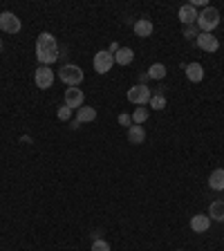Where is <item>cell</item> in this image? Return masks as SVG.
Returning a JSON list of instances; mask_svg holds the SVG:
<instances>
[{
  "label": "cell",
  "mask_w": 224,
  "mask_h": 251,
  "mask_svg": "<svg viewBox=\"0 0 224 251\" xmlns=\"http://www.w3.org/2000/svg\"><path fill=\"white\" fill-rule=\"evenodd\" d=\"M59 43H56V38L52 36L49 32H41L36 38V59L41 65H52L54 61L59 59Z\"/></svg>",
  "instance_id": "cell-1"
},
{
  "label": "cell",
  "mask_w": 224,
  "mask_h": 251,
  "mask_svg": "<svg viewBox=\"0 0 224 251\" xmlns=\"http://www.w3.org/2000/svg\"><path fill=\"white\" fill-rule=\"evenodd\" d=\"M198 29L200 32H206L211 34L215 29V27L220 25V11L215 9V7H204L202 14H198Z\"/></svg>",
  "instance_id": "cell-2"
},
{
  "label": "cell",
  "mask_w": 224,
  "mask_h": 251,
  "mask_svg": "<svg viewBox=\"0 0 224 251\" xmlns=\"http://www.w3.org/2000/svg\"><path fill=\"white\" fill-rule=\"evenodd\" d=\"M59 79L63 83H67L69 88H79V83L83 81V69L79 65H72V63H65L63 68L59 69Z\"/></svg>",
  "instance_id": "cell-3"
},
{
  "label": "cell",
  "mask_w": 224,
  "mask_h": 251,
  "mask_svg": "<svg viewBox=\"0 0 224 251\" xmlns=\"http://www.w3.org/2000/svg\"><path fill=\"white\" fill-rule=\"evenodd\" d=\"M126 96H128V101L134 103V106H146V103L150 101L153 92H150V88L146 86V83H137V86H133L126 92Z\"/></svg>",
  "instance_id": "cell-4"
},
{
  "label": "cell",
  "mask_w": 224,
  "mask_h": 251,
  "mask_svg": "<svg viewBox=\"0 0 224 251\" xmlns=\"http://www.w3.org/2000/svg\"><path fill=\"white\" fill-rule=\"evenodd\" d=\"M114 65V54H110L108 49H101V52L94 54V72L96 74H108Z\"/></svg>",
  "instance_id": "cell-5"
},
{
  "label": "cell",
  "mask_w": 224,
  "mask_h": 251,
  "mask_svg": "<svg viewBox=\"0 0 224 251\" xmlns=\"http://www.w3.org/2000/svg\"><path fill=\"white\" fill-rule=\"evenodd\" d=\"M21 18L14 14V11H2L0 14V29L5 34H18L21 32Z\"/></svg>",
  "instance_id": "cell-6"
},
{
  "label": "cell",
  "mask_w": 224,
  "mask_h": 251,
  "mask_svg": "<svg viewBox=\"0 0 224 251\" xmlns=\"http://www.w3.org/2000/svg\"><path fill=\"white\" fill-rule=\"evenodd\" d=\"M34 83H36L41 90H47L54 83V69L47 68V65H38L36 74H34Z\"/></svg>",
  "instance_id": "cell-7"
},
{
  "label": "cell",
  "mask_w": 224,
  "mask_h": 251,
  "mask_svg": "<svg viewBox=\"0 0 224 251\" xmlns=\"http://www.w3.org/2000/svg\"><path fill=\"white\" fill-rule=\"evenodd\" d=\"M195 43H198L200 49H204V52H208V54H213L220 49V41L213 34H206V32H200L198 38H195Z\"/></svg>",
  "instance_id": "cell-8"
},
{
  "label": "cell",
  "mask_w": 224,
  "mask_h": 251,
  "mask_svg": "<svg viewBox=\"0 0 224 251\" xmlns=\"http://www.w3.org/2000/svg\"><path fill=\"white\" fill-rule=\"evenodd\" d=\"M83 101H86V94H83V90H79V88H67L65 90V106L69 108V110H79V108H83Z\"/></svg>",
  "instance_id": "cell-9"
},
{
  "label": "cell",
  "mask_w": 224,
  "mask_h": 251,
  "mask_svg": "<svg viewBox=\"0 0 224 251\" xmlns=\"http://www.w3.org/2000/svg\"><path fill=\"white\" fill-rule=\"evenodd\" d=\"M179 21H181V25H186V27H191V25H195L198 23V9L193 5H184V7H179Z\"/></svg>",
  "instance_id": "cell-10"
},
{
  "label": "cell",
  "mask_w": 224,
  "mask_h": 251,
  "mask_svg": "<svg viewBox=\"0 0 224 251\" xmlns=\"http://www.w3.org/2000/svg\"><path fill=\"white\" fill-rule=\"evenodd\" d=\"M208 227H211V218L208 215H193L191 218V229H193V233H206L208 231Z\"/></svg>",
  "instance_id": "cell-11"
},
{
  "label": "cell",
  "mask_w": 224,
  "mask_h": 251,
  "mask_svg": "<svg viewBox=\"0 0 224 251\" xmlns=\"http://www.w3.org/2000/svg\"><path fill=\"white\" fill-rule=\"evenodd\" d=\"M184 72H186V79L191 81V83H200V81L204 79L202 63H188L186 68H184Z\"/></svg>",
  "instance_id": "cell-12"
},
{
  "label": "cell",
  "mask_w": 224,
  "mask_h": 251,
  "mask_svg": "<svg viewBox=\"0 0 224 251\" xmlns=\"http://www.w3.org/2000/svg\"><path fill=\"white\" fill-rule=\"evenodd\" d=\"M128 141H130V144H134V146L144 144V141H146V130H144V126H139V123L130 126V128H128Z\"/></svg>",
  "instance_id": "cell-13"
},
{
  "label": "cell",
  "mask_w": 224,
  "mask_h": 251,
  "mask_svg": "<svg viewBox=\"0 0 224 251\" xmlns=\"http://www.w3.org/2000/svg\"><path fill=\"white\" fill-rule=\"evenodd\" d=\"M134 34H137L139 38H148L150 34H153V23H150L148 18H139V21L134 23Z\"/></svg>",
  "instance_id": "cell-14"
},
{
  "label": "cell",
  "mask_w": 224,
  "mask_h": 251,
  "mask_svg": "<svg viewBox=\"0 0 224 251\" xmlns=\"http://www.w3.org/2000/svg\"><path fill=\"white\" fill-rule=\"evenodd\" d=\"M208 186L213 191H224V168H215L208 177Z\"/></svg>",
  "instance_id": "cell-15"
},
{
  "label": "cell",
  "mask_w": 224,
  "mask_h": 251,
  "mask_svg": "<svg viewBox=\"0 0 224 251\" xmlns=\"http://www.w3.org/2000/svg\"><path fill=\"white\" fill-rule=\"evenodd\" d=\"M208 218L215 220V222H224V202L222 200H215L208 206Z\"/></svg>",
  "instance_id": "cell-16"
},
{
  "label": "cell",
  "mask_w": 224,
  "mask_h": 251,
  "mask_svg": "<svg viewBox=\"0 0 224 251\" xmlns=\"http://www.w3.org/2000/svg\"><path fill=\"white\" fill-rule=\"evenodd\" d=\"M94 119H96V108L83 106L76 110V121L79 123H88V121H94Z\"/></svg>",
  "instance_id": "cell-17"
},
{
  "label": "cell",
  "mask_w": 224,
  "mask_h": 251,
  "mask_svg": "<svg viewBox=\"0 0 224 251\" xmlns=\"http://www.w3.org/2000/svg\"><path fill=\"white\" fill-rule=\"evenodd\" d=\"M134 59V52L130 47H121L117 54H114V63L117 65H130Z\"/></svg>",
  "instance_id": "cell-18"
},
{
  "label": "cell",
  "mask_w": 224,
  "mask_h": 251,
  "mask_svg": "<svg viewBox=\"0 0 224 251\" xmlns=\"http://www.w3.org/2000/svg\"><path fill=\"white\" fill-rule=\"evenodd\" d=\"M166 76V65L164 63H153L148 68V79H155V81H161Z\"/></svg>",
  "instance_id": "cell-19"
},
{
  "label": "cell",
  "mask_w": 224,
  "mask_h": 251,
  "mask_svg": "<svg viewBox=\"0 0 224 251\" xmlns=\"http://www.w3.org/2000/svg\"><path fill=\"white\" fill-rule=\"evenodd\" d=\"M148 106L153 108V110H164V108H166V96L161 94V92H157V94H153V96H150Z\"/></svg>",
  "instance_id": "cell-20"
},
{
  "label": "cell",
  "mask_w": 224,
  "mask_h": 251,
  "mask_svg": "<svg viewBox=\"0 0 224 251\" xmlns=\"http://www.w3.org/2000/svg\"><path fill=\"white\" fill-rule=\"evenodd\" d=\"M146 119H148V108L139 106L137 110H134V113H133V123H139V126H141V123H144Z\"/></svg>",
  "instance_id": "cell-21"
},
{
  "label": "cell",
  "mask_w": 224,
  "mask_h": 251,
  "mask_svg": "<svg viewBox=\"0 0 224 251\" xmlns=\"http://www.w3.org/2000/svg\"><path fill=\"white\" fill-rule=\"evenodd\" d=\"M56 114H59L61 121H69V119H72V110H69V108L65 106V103L59 108V113H56Z\"/></svg>",
  "instance_id": "cell-22"
},
{
  "label": "cell",
  "mask_w": 224,
  "mask_h": 251,
  "mask_svg": "<svg viewBox=\"0 0 224 251\" xmlns=\"http://www.w3.org/2000/svg\"><path fill=\"white\" fill-rule=\"evenodd\" d=\"M90 251H110V245H108L106 240H101V238H99V240L92 242V249Z\"/></svg>",
  "instance_id": "cell-23"
},
{
  "label": "cell",
  "mask_w": 224,
  "mask_h": 251,
  "mask_svg": "<svg viewBox=\"0 0 224 251\" xmlns=\"http://www.w3.org/2000/svg\"><path fill=\"white\" fill-rule=\"evenodd\" d=\"M198 25H191V27H186L184 29V38H198Z\"/></svg>",
  "instance_id": "cell-24"
},
{
  "label": "cell",
  "mask_w": 224,
  "mask_h": 251,
  "mask_svg": "<svg viewBox=\"0 0 224 251\" xmlns=\"http://www.w3.org/2000/svg\"><path fill=\"white\" fill-rule=\"evenodd\" d=\"M119 123H121V126H126V128H130V123H133V117H130L128 113H121V114H119Z\"/></svg>",
  "instance_id": "cell-25"
},
{
  "label": "cell",
  "mask_w": 224,
  "mask_h": 251,
  "mask_svg": "<svg viewBox=\"0 0 224 251\" xmlns=\"http://www.w3.org/2000/svg\"><path fill=\"white\" fill-rule=\"evenodd\" d=\"M119 49H121V47H119V43H114V41H112V43H110V49H108V52H110V54H117Z\"/></svg>",
  "instance_id": "cell-26"
},
{
  "label": "cell",
  "mask_w": 224,
  "mask_h": 251,
  "mask_svg": "<svg viewBox=\"0 0 224 251\" xmlns=\"http://www.w3.org/2000/svg\"><path fill=\"white\" fill-rule=\"evenodd\" d=\"M2 49H5V43H2V41H0V52H2Z\"/></svg>",
  "instance_id": "cell-27"
},
{
  "label": "cell",
  "mask_w": 224,
  "mask_h": 251,
  "mask_svg": "<svg viewBox=\"0 0 224 251\" xmlns=\"http://www.w3.org/2000/svg\"><path fill=\"white\" fill-rule=\"evenodd\" d=\"M177 251H184V249H177Z\"/></svg>",
  "instance_id": "cell-28"
}]
</instances>
